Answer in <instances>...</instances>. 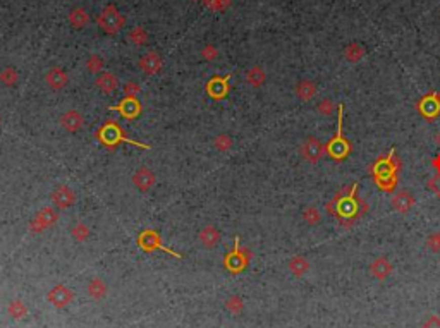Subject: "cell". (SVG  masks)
Masks as SVG:
<instances>
[{
    "label": "cell",
    "instance_id": "6da1fadb",
    "mask_svg": "<svg viewBox=\"0 0 440 328\" xmlns=\"http://www.w3.org/2000/svg\"><path fill=\"white\" fill-rule=\"evenodd\" d=\"M394 150L387 155V157H382L375 165H373V175H375V182L378 184V188L383 189V191H392L395 188V175H397V168H399V162H394Z\"/></svg>",
    "mask_w": 440,
    "mask_h": 328
},
{
    "label": "cell",
    "instance_id": "7a4b0ae2",
    "mask_svg": "<svg viewBox=\"0 0 440 328\" xmlns=\"http://www.w3.org/2000/svg\"><path fill=\"white\" fill-rule=\"evenodd\" d=\"M342 117H344V105H339L337 134H335L334 139H330V143L327 145V153L332 158H335V160H344L351 152L349 143H347L346 137L342 136Z\"/></svg>",
    "mask_w": 440,
    "mask_h": 328
},
{
    "label": "cell",
    "instance_id": "3957f363",
    "mask_svg": "<svg viewBox=\"0 0 440 328\" xmlns=\"http://www.w3.org/2000/svg\"><path fill=\"white\" fill-rule=\"evenodd\" d=\"M100 139L103 141L105 145L108 146H114L117 143H121V141H126V143H131V145H136L139 146V148H148L146 145H141V143H136V141L129 139V137H126L123 134V131H121L119 127L114 126V124H108V126H105L100 131Z\"/></svg>",
    "mask_w": 440,
    "mask_h": 328
},
{
    "label": "cell",
    "instance_id": "277c9868",
    "mask_svg": "<svg viewBox=\"0 0 440 328\" xmlns=\"http://www.w3.org/2000/svg\"><path fill=\"white\" fill-rule=\"evenodd\" d=\"M138 243H139V246H141V249H145V251H155V249H164L165 253H169V254H172V256L179 258V254H176L174 251H171V249L164 248L162 243H160L158 234H156V232H153V230L141 232V236H139Z\"/></svg>",
    "mask_w": 440,
    "mask_h": 328
},
{
    "label": "cell",
    "instance_id": "5b68a950",
    "mask_svg": "<svg viewBox=\"0 0 440 328\" xmlns=\"http://www.w3.org/2000/svg\"><path fill=\"white\" fill-rule=\"evenodd\" d=\"M301 155H303V158H306L308 162L315 163V162L320 160L322 155H324V146H322V143L316 139V137H308V139L301 145Z\"/></svg>",
    "mask_w": 440,
    "mask_h": 328
},
{
    "label": "cell",
    "instance_id": "8992f818",
    "mask_svg": "<svg viewBox=\"0 0 440 328\" xmlns=\"http://www.w3.org/2000/svg\"><path fill=\"white\" fill-rule=\"evenodd\" d=\"M52 201H54L55 206H59V208L67 210L74 205L76 196H74V191L71 188H67V185H59L54 191V194H52Z\"/></svg>",
    "mask_w": 440,
    "mask_h": 328
},
{
    "label": "cell",
    "instance_id": "52a82bcc",
    "mask_svg": "<svg viewBox=\"0 0 440 328\" xmlns=\"http://www.w3.org/2000/svg\"><path fill=\"white\" fill-rule=\"evenodd\" d=\"M418 110L426 119H433L440 114V98L435 95H428L418 103Z\"/></svg>",
    "mask_w": 440,
    "mask_h": 328
},
{
    "label": "cell",
    "instance_id": "ba28073f",
    "mask_svg": "<svg viewBox=\"0 0 440 328\" xmlns=\"http://www.w3.org/2000/svg\"><path fill=\"white\" fill-rule=\"evenodd\" d=\"M60 124L65 131L69 132H77L83 127L85 120H83V115L77 110H67L65 114L60 115Z\"/></svg>",
    "mask_w": 440,
    "mask_h": 328
},
{
    "label": "cell",
    "instance_id": "9c48e42d",
    "mask_svg": "<svg viewBox=\"0 0 440 328\" xmlns=\"http://www.w3.org/2000/svg\"><path fill=\"white\" fill-rule=\"evenodd\" d=\"M133 182L139 189V191L146 193V191H150V189L153 188L155 175H153V172H151L150 168H139L136 174L133 175Z\"/></svg>",
    "mask_w": 440,
    "mask_h": 328
},
{
    "label": "cell",
    "instance_id": "30bf717a",
    "mask_svg": "<svg viewBox=\"0 0 440 328\" xmlns=\"http://www.w3.org/2000/svg\"><path fill=\"white\" fill-rule=\"evenodd\" d=\"M227 81H229V76L227 77H215V79H212L210 83L207 84L208 95H210L212 98H217V100L224 98L225 95H227V91H229Z\"/></svg>",
    "mask_w": 440,
    "mask_h": 328
},
{
    "label": "cell",
    "instance_id": "8fae6325",
    "mask_svg": "<svg viewBox=\"0 0 440 328\" xmlns=\"http://www.w3.org/2000/svg\"><path fill=\"white\" fill-rule=\"evenodd\" d=\"M413 205H415V198L408 191H399L392 198V206H394V210L399 211V213H406V211L411 210Z\"/></svg>",
    "mask_w": 440,
    "mask_h": 328
},
{
    "label": "cell",
    "instance_id": "7c38bea8",
    "mask_svg": "<svg viewBox=\"0 0 440 328\" xmlns=\"http://www.w3.org/2000/svg\"><path fill=\"white\" fill-rule=\"evenodd\" d=\"M49 301L57 308H64L71 303V292L62 286H57L49 292Z\"/></svg>",
    "mask_w": 440,
    "mask_h": 328
},
{
    "label": "cell",
    "instance_id": "4fadbf2b",
    "mask_svg": "<svg viewBox=\"0 0 440 328\" xmlns=\"http://www.w3.org/2000/svg\"><path fill=\"white\" fill-rule=\"evenodd\" d=\"M117 110L121 112V115L126 119H134L138 117L139 110H141V107H139V103L136 98H124L123 103H121L119 107H117Z\"/></svg>",
    "mask_w": 440,
    "mask_h": 328
},
{
    "label": "cell",
    "instance_id": "5bb4252c",
    "mask_svg": "<svg viewBox=\"0 0 440 328\" xmlns=\"http://www.w3.org/2000/svg\"><path fill=\"white\" fill-rule=\"evenodd\" d=\"M246 263H248V260L243 256L241 253H239V246H237V239H236V249H234V251L230 253L227 258H225V265H227L232 271H239V270L245 268Z\"/></svg>",
    "mask_w": 440,
    "mask_h": 328
},
{
    "label": "cell",
    "instance_id": "9a60e30c",
    "mask_svg": "<svg viewBox=\"0 0 440 328\" xmlns=\"http://www.w3.org/2000/svg\"><path fill=\"white\" fill-rule=\"evenodd\" d=\"M47 83H49L50 88L60 89V88H64L65 83H67V76H65L64 71H60L59 67H55L47 74Z\"/></svg>",
    "mask_w": 440,
    "mask_h": 328
},
{
    "label": "cell",
    "instance_id": "2e32d148",
    "mask_svg": "<svg viewBox=\"0 0 440 328\" xmlns=\"http://www.w3.org/2000/svg\"><path fill=\"white\" fill-rule=\"evenodd\" d=\"M370 271L373 273V277H377V278L382 280V278H385V277H389V275H390L392 265L385 260V258H378V260L373 261V265H372V268H370Z\"/></svg>",
    "mask_w": 440,
    "mask_h": 328
},
{
    "label": "cell",
    "instance_id": "e0dca14e",
    "mask_svg": "<svg viewBox=\"0 0 440 328\" xmlns=\"http://www.w3.org/2000/svg\"><path fill=\"white\" fill-rule=\"evenodd\" d=\"M97 86L100 89H102L103 93H112L117 89V86H119V81H117L115 76L108 74V72H105V74L98 76L97 77Z\"/></svg>",
    "mask_w": 440,
    "mask_h": 328
},
{
    "label": "cell",
    "instance_id": "ac0fdd59",
    "mask_svg": "<svg viewBox=\"0 0 440 328\" xmlns=\"http://www.w3.org/2000/svg\"><path fill=\"white\" fill-rule=\"evenodd\" d=\"M296 95H298V98L303 102L311 100V98L316 95L315 83H311V81H301V83L298 84V88H296Z\"/></svg>",
    "mask_w": 440,
    "mask_h": 328
},
{
    "label": "cell",
    "instance_id": "d6986e66",
    "mask_svg": "<svg viewBox=\"0 0 440 328\" xmlns=\"http://www.w3.org/2000/svg\"><path fill=\"white\" fill-rule=\"evenodd\" d=\"M199 239L202 243L207 246V248H213L217 246V243L220 241V234L215 227H205L202 232H199Z\"/></svg>",
    "mask_w": 440,
    "mask_h": 328
},
{
    "label": "cell",
    "instance_id": "ffe728a7",
    "mask_svg": "<svg viewBox=\"0 0 440 328\" xmlns=\"http://www.w3.org/2000/svg\"><path fill=\"white\" fill-rule=\"evenodd\" d=\"M141 71L145 74H155V72L160 71V59L156 57L155 54H148L145 59L141 60Z\"/></svg>",
    "mask_w": 440,
    "mask_h": 328
},
{
    "label": "cell",
    "instance_id": "44dd1931",
    "mask_svg": "<svg viewBox=\"0 0 440 328\" xmlns=\"http://www.w3.org/2000/svg\"><path fill=\"white\" fill-rule=\"evenodd\" d=\"M55 220H57V215L52 211V208H45V210H42L40 213L36 215V218L33 220V223H40L42 228H43V227L52 225Z\"/></svg>",
    "mask_w": 440,
    "mask_h": 328
},
{
    "label": "cell",
    "instance_id": "7402d4cb",
    "mask_svg": "<svg viewBox=\"0 0 440 328\" xmlns=\"http://www.w3.org/2000/svg\"><path fill=\"white\" fill-rule=\"evenodd\" d=\"M289 268L291 271H293L294 275H298V277H301V275H304L308 271V268H310V265H308V261L304 260V258H299L296 256L293 258V260L289 261Z\"/></svg>",
    "mask_w": 440,
    "mask_h": 328
},
{
    "label": "cell",
    "instance_id": "603a6c76",
    "mask_svg": "<svg viewBox=\"0 0 440 328\" xmlns=\"http://www.w3.org/2000/svg\"><path fill=\"white\" fill-rule=\"evenodd\" d=\"M344 55H346V59L351 60V62H358V60L363 59L365 50H363V46L358 45V43H351V45L344 50Z\"/></svg>",
    "mask_w": 440,
    "mask_h": 328
},
{
    "label": "cell",
    "instance_id": "cb8c5ba5",
    "mask_svg": "<svg viewBox=\"0 0 440 328\" xmlns=\"http://www.w3.org/2000/svg\"><path fill=\"white\" fill-rule=\"evenodd\" d=\"M246 81H248V83H250L251 86H255V88H258V86L263 84V81H265V74H263V71H261L260 67H253L251 71L248 72Z\"/></svg>",
    "mask_w": 440,
    "mask_h": 328
},
{
    "label": "cell",
    "instance_id": "d4e9b609",
    "mask_svg": "<svg viewBox=\"0 0 440 328\" xmlns=\"http://www.w3.org/2000/svg\"><path fill=\"white\" fill-rule=\"evenodd\" d=\"M88 294L97 297V299L103 297V296H105V284L100 282V280H93V282L88 286Z\"/></svg>",
    "mask_w": 440,
    "mask_h": 328
},
{
    "label": "cell",
    "instance_id": "484cf974",
    "mask_svg": "<svg viewBox=\"0 0 440 328\" xmlns=\"http://www.w3.org/2000/svg\"><path fill=\"white\" fill-rule=\"evenodd\" d=\"M102 26L107 31H115L119 29V23H117V14H103L102 17Z\"/></svg>",
    "mask_w": 440,
    "mask_h": 328
},
{
    "label": "cell",
    "instance_id": "4316f807",
    "mask_svg": "<svg viewBox=\"0 0 440 328\" xmlns=\"http://www.w3.org/2000/svg\"><path fill=\"white\" fill-rule=\"evenodd\" d=\"M303 218L306 220L310 225H315V223L320 222V213H318L316 208H313V206H308L306 210L303 211Z\"/></svg>",
    "mask_w": 440,
    "mask_h": 328
},
{
    "label": "cell",
    "instance_id": "83f0119b",
    "mask_svg": "<svg viewBox=\"0 0 440 328\" xmlns=\"http://www.w3.org/2000/svg\"><path fill=\"white\" fill-rule=\"evenodd\" d=\"M215 146L220 152H227V150H230V146H232V139L225 134H220L215 137Z\"/></svg>",
    "mask_w": 440,
    "mask_h": 328
},
{
    "label": "cell",
    "instance_id": "f1b7e54d",
    "mask_svg": "<svg viewBox=\"0 0 440 328\" xmlns=\"http://www.w3.org/2000/svg\"><path fill=\"white\" fill-rule=\"evenodd\" d=\"M9 313H11L14 318H23L24 313H26V308L19 303V301H12V304L9 306Z\"/></svg>",
    "mask_w": 440,
    "mask_h": 328
},
{
    "label": "cell",
    "instance_id": "f546056e",
    "mask_svg": "<svg viewBox=\"0 0 440 328\" xmlns=\"http://www.w3.org/2000/svg\"><path fill=\"white\" fill-rule=\"evenodd\" d=\"M88 234H90V230L85 225H81V223H77V225L72 228V236H74V239H77V241H85L86 237H88Z\"/></svg>",
    "mask_w": 440,
    "mask_h": 328
},
{
    "label": "cell",
    "instance_id": "4dcf8cb0",
    "mask_svg": "<svg viewBox=\"0 0 440 328\" xmlns=\"http://www.w3.org/2000/svg\"><path fill=\"white\" fill-rule=\"evenodd\" d=\"M0 79H2V83H4V84L12 86V84L16 83V74H14V72H12V69H7V71H4V72H2V76H0Z\"/></svg>",
    "mask_w": 440,
    "mask_h": 328
},
{
    "label": "cell",
    "instance_id": "1f68e13d",
    "mask_svg": "<svg viewBox=\"0 0 440 328\" xmlns=\"http://www.w3.org/2000/svg\"><path fill=\"white\" fill-rule=\"evenodd\" d=\"M428 188L435 193V196L440 198V174H437L433 179L428 180Z\"/></svg>",
    "mask_w": 440,
    "mask_h": 328
},
{
    "label": "cell",
    "instance_id": "d6a6232c",
    "mask_svg": "<svg viewBox=\"0 0 440 328\" xmlns=\"http://www.w3.org/2000/svg\"><path fill=\"white\" fill-rule=\"evenodd\" d=\"M139 91V88L134 83H129L126 86V98H136V95Z\"/></svg>",
    "mask_w": 440,
    "mask_h": 328
},
{
    "label": "cell",
    "instance_id": "836d02e7",
    "mask_svg": "<svg viewBox=\"0 0 440 328\" xmlns=\"http://www.w3.org/2000/svg\"><path fill=\"white\" fill-rule=\"evenodd\" d=\"M428 246L433 249V251L440 249V232H437V234H433L432 237H430V239H428Z\"/></svg>",
    "mask_w": 440,
    "mask_h": 328
},
{
    "label": "cell",
    "instance_id": "e575fe53",
    "mask_svg": "<svg viewBox=\"0 0 440 328\" xmlns=\"http://www.w3.org/2000/svg\"><path fill=\"white\" fill-rule=\"evenodd\" d=\"M332 102L330 100H324L320 103V107H318V110H320V114H324V115H327V114H330V112H332Z\"/></svg>",
    "mask_w": 440,
    "mask_h": 328
},
{
    "label": "cell",
    "instance_id": "d590c367",
    "mask_svg": "<svg viewBox=\"0 0 440 328\" xmlns=\"http://www.w3.org/2000/svg\"><path fill=\"white\" fill-rule=\"evenodd\" d=\"M227 308L230 309V311H239V309L243 308V303L241 301L237 299V297H232V299H229V303H227Z\"/></svg>",
    "mask_w": 440,
    "mask_h": 328
},
{
    "label": "cell",
    "instance_id": "8d00e7d4",
    "mask_svg": "<svg viewBox=\"0 0 440 328\" xmlns=\"http://www.w3.org/2000/svg\"><path fill=\"white\" fill-rule=\"evenodd\" d=\"M421 328H440V318L432 316L430 320H426V323Z\"/></svg>",
    "mask_w": 440,
    "mask_h": 328
},
{
    "label": "cell",
    "instance_id": "74e56055",
    "mask_svg": "<svg viewBox=\"0 0 440 328\" xmlns=\"http://www.w3.org/2000/svg\"><path fill=\"white\" fill-rule=\"evenodd\" d=\"M432 167L437 170V174H440V155H437V157L432 160Z\"/></svg>",
    "mask_w": 440,
    "mask_h": 328
},
{
    "label": "cell",
    "instance_id": "f35d334b",
    "mask_svg": "<svg viewBox=\"0 0 440 328\" xmlns=\"http://www.w3.org/2000/svg\"><path fill=\"white\" fill-rule=\"evenodd\" d=\"M435 141H437V145L440 146V132H438V134H437V137H435Z\"/></svg>",
    "mask_w": 440,
    "mask_h": 328
}]
</instances>
